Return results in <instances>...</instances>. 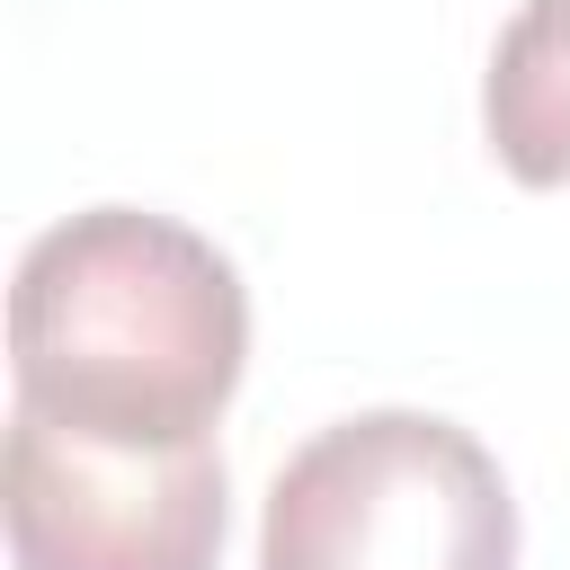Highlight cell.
Wrapping results in <instances>:
<instances>
[{"mask_svg": "<svg viewBox=\"0 0 570 570\" xmlns=\"http://www.w3.org/2000/svg\"><path fill=\"white\" fill-rule=\"evenodd\" d=\"M249 356L232 258L142 205H89L9 276V401L98 445L214 436Z\"/></svg>", "mask_w": 570, "mask_h": 570, "instance_id": "1", "label": "cell"}, {"mask_svg": "<svg viewBox=\"0 0 570 570\" xmlns=\"http://www.w3.org/2000/svg\"><path fill=\"white\" fill-rule=\"evenodd\" d=\"M258 570H517V499L472 428L356 410L267 481Z\"/></svg>", "mask_w": 570, "mask_h": 570, "instance_id": "2", "label": "cell"}, {"mask_svg": "<svg viewBox=\"0 0 570 570\" xmlns=\"http://www.w3.org/2000/svg\"><path fill=\"white\" fill-rule=\"evenodd\" d=\"M223 454L196 445H98L9 401L0 517L18 570H214L223 552Z\"/></svg>", "mask_w": 570, "mask_h": 570, "instance_id": "3", "label": "cell"}, {"mask_svg": "<svg viewBox=\"0 0 570 570\" xmlns=\"http://www.w3.org/2000/svg\"><path fill=\"white\" fill-rule=\"evenodd\" d=\"M481 134L517 187H570V0H525L481 71Z\"/></svg>", "mask_w": 570, "mask_h": 570, "instance_id": "4", "label": "cell"}]
</instances>
